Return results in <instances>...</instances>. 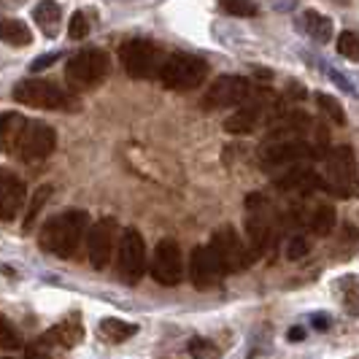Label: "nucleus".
Segmentation results:
<instances>
[{
  "mask_svg": "<svg viewBox=\"0 0 359 359\" xmlns=\"http://www.w3.org/2000/svg\"><path fill=\"white\" fill-rule=\"evenodd\" d=\"M90 230V216L84 211H68V214H57L52 219H46V224L41 227L38 243L43 252L71 259L76 249L81 246L84 235Z\"/></svg>",
  "mask_w": 359,
  "mask_h": 359,
  "instance_id": "f257e3e1",
  "label": "nucleus"
},
{
  "mask_svg": "<svg viewBox=\"0 0 359 359\" xmlns=\"http://www.w3.org/2000/svg\"><path fill=\"white\" fill-rule=\"evenodd\" d=\"M246 230L254 254H265L278 241V219L273 214V205L259 192L246 198Z\"/></svg>",
  "mask_w": 359,
  "mask_h": 359,
  "instance_id": "f03ea898",
  "label": "nucleus"
},
{
  "mask_svg": "<svg viewBox=\"0 0 359 359\" xmlns=\"http://www.w3.org/2000/svg\"><path fill=\"white\" fill-rule=\"evenodd\" d=\"M324 189L335 198H351L357 192V157L351 146H335L324 160Z\"/></svg>",
  "mask_w": 359,
  "mask_h": 359,
  "instance_id": "7ed1b4c3",
  "label": "nucleus"
},
{
  "mask_svg": "<svg viewBox=\"0 0 359 359\" xmlns=\"http://www.w3.org/2000/svg\"><path fill=\"white\" fill-rule=\"evenodd\" d=\"M157 76H160V81L168 90H195L208 76V62L195 57V54H170V57H165Z\"/></svg>",
  "mask_w": 359,
  "mask_h": 359,
  "instance_id": "20e7f679",
  "label": "nucleus"
},
{
  "mask_svg": "<svg viewBox=\"0 0 359 359\" xmlns=\"http://www.w3.org/2000/svg\"><path fill=\"white\" fill-rule=\"evenodd\" d=\"M308 157H319V149L311 146L306 138L300 135H270L265 144L259 146V162L265 168H276V165H294Z\"/></svg>",
  "mask_w": 359,
  "mask_h": 359,
  "instance_id": "39448f33",
  "label": "nucleus"
},
{
  "mask_svg": "<svg viewBox=\"0 0 359 359\" xmlns=\"http://www.w3.org/2000/svg\"><path fill=\"white\" fill-rule=\"evenodd\" d=\"M111 71V57L100 49H81L79 54H73L68 60V68H65V79L71 81L73 87L79 90H90L97 87Z\"/></svg>",
  "mask_w": 359,
  "mask_h": 359,
  "instance_id": "423d86ee",
  "label": "nucleus"
},
{
  "mask_svg": "<svg viewBox=\"0 0 359 359\" xmlns=\"http://www.w3.org/2000/svg\"><path fill=\"white\" fill-rule=\"evenodd\" d=\"M211 249L224 273H243L254 262V254L246 249V243L241 241V235L235 233V227L224 224L219 227L211 238Z\"/></svg>",
  "mask_w": 359,
  "mask_h": 359,
  "instance_id": "0eeeda50",
  "label": "nucleus"
},
{
  "mask_svg": "<svg viewBox=\"0 0 359 359\" xmlns=\"http://www.w3.org/2000/svg\"><path fill=\"white\" fill-rule=\"evenodd\" d=\"M165 62L162 49L151 41L144 38H135V41H127L122 46V65L130 79H151L157 76Z\"/></svg>",
  "mask_w": 359,
  "mask_h": 359,
  "instance_id": "6e6552de",
  "label": "nucleus"
},
{
  "mask_svg": "<svg viewBox=\"0 0 359 359\" xmlns=\"http://www.w3.org/2000/svg\"><path fill=\"white\" fill-rule=\"evenodd\" d=\"M254 95V87L243 76H219L214 84L205 90L203 106L205 108H233L243 106Z\"/></svg>",
  "mask_w": 359,
  "mask_h": 359,
  "instance_id": "1a4fd4ad",
  "label": "nucleus"
},
{
  "mask_svg": "<svg viewBox=\"0 0 359 359\" xmlns=\"http://www.w3.org/2000/svg\"><path fill=\"white\" fill-rule=\"evenodd\" d=\"M146 270V243L135 227H127L119 238V276L125 284H138Z\"/></svg>",
  "mask_w": 359,
  "mask_h": 359,
  "instance_id": "9d476101",
  "label": "nucleus"
},
{
  "mask_svg": "<svg viewBox=\"0 0 359 359\" xmlns=\"http://www.w3.org/2000/svg\"><path fill=\"white\" fill-rule=\"evenodd\" d=\"M14 100L22 106L30 108H68V95L54 87L52 81H43V79H27V81H19L14 87Z\"/></svg>",
  "mask_w": 359,
  "mask_h": 359,
  "instance_id": "9b49d317",
  "label": "nucleus"
},
{
  "mask_svg": "<svg viewBox=\"0 0 359 359\" xmlns=\"http://www.w3.org/2000/svg\"><path fill=\"white\" fill-rule=\"evenodd\" d=\"M57 146V133L54 127H49L46 122H30L27 119V127H25V135L19 141L17 157L25 162H38L46 160Z\"/></svg>",
  "mask_w": 359,
  "mask_h": 359,
  "instance_id": "f8f14e48",
  "label": "nucleus"
},
{
  "mask_svg": "<svg viewBox=\"0 0 359 359\" xmlns=\"http://www.w3.org/2000/svg\"><path fill=\"white\" fill-rule=\"evenodd\" d=\"M151 276L162 287H176L184 278V262H181V249L176 241L165 238L154 249V259H151Z\"/></svg>",
  "mask_w": 359,
  "mask_h": 359,
  "instance_id": "ddd939ff",
  "label": "nucleus"
},
{
  "mask_svg": "<svg viewBox=\"0 0 359 359\" xmlns=\"http://www.w3.org/2000/svg\"><path fill=\"white\" fill-rule=\"evenodd\" d=\"M114 243H116V222L114 219H100L95 227L87 233V252H90V262L95 270H106L114 254Z\"/></svg>",
  "mask_w": 359,
  "mask_h": 359,
  "instance_id": "4468645a",
  "label": "nucleus"
},
{
  "mask_svg": "<svg viewBox=\"0 0 359 359\" xmlns=\"http://www.w3.org/2000/svg\"><path fill=\"white\" fill-rule=\"evenodd\" d=\"M189 276H192V284L198 289H211L222 281L224 270L219 265L216 254L211 246H198L192 249V257H189Z\"/></svg>",
  "mask_w": 359,
  "mask_h": 359,
  "instance_id": "2eb2a0df",
  "label": "nucleus"
},
{
  "mask_svg": "<svg viewBox=\"0 0 359 359\" xmlns=\"http://www.w3.org/2000/svg\"><path fill=\"white\" fill-rule=\"evenodd\" d=\"M22 203H25V184L11 173H0V222L14 219Z\"/></svg>",
  "mask_w": 359,
  "mask_h": 359,
  "instance_id": "dca6fc26",
  "label": "nucleus"
},
{
  "mask_svg": "<svg viewBox=\"0 0 359 359\" xmlns=\"http://www.w3.org/2000/svg\"><path fill=\"white\" fill-rule=\"evenodd\" d=\"M262 114H265V103L249 97V100L243 103V108L235 111L233 116L224 122V130L233 133V135H249V133H254V127L259 125Z\"/></svg>",
  "mask_w": 359,
  "mask_h": 359,
  "instance_id": "f3484780",
  "label": "nucleus"
},
{
  "mask_svg": "<svg viewBox=\"0 0 359 359\" xmlns=\"http://www.w3.org/2000/svg\"><path fill=\"white\" fill-rule=\"evenodd\" d=\"M25 127H27V119L22 114L8 111V114L0 116V151L3 154H17L19 141L25 135Z\"/></svg>",
  "mask_w": 359,
  "mask_h": 359,
  "instance_id": "a211bd4d",
  "label": "nucleus"
},
{
  "mask_svg": "<svg viewBox=\"0 0 359 359\" xmlns=\"http://www.w3.org/2000/svg\"><path fill=\"white\" fill-rule=\"evenodd\" d=\"M276 187L278 189H284V192H289V189H297V192H303V195H308V192H313V189H322L324 181L311 170V168H303V165H294L289 173H284L281 179L276 181Z\"/></svg>",
  "mask_w": 359,
  "mask_h": 359,
  "instance_id": "6ab92c4d",
  "label": "nucleus"
},
{
  "mask_svg": "<svg viewBox=\"0 0 359 359\" xmlns=\"http://www.w3.org/2000/svg\"><path fill=\"white\" fill-rule=\"evenodd\" d=\"M300 25H303V33L308 38H313L316 43H327L332 38V22L324 17V14H319V11H313V8L303 11Z\"/></svg>",
  "mask_w": 359,
  "mask_h": 359,
  "instance_id": "aec40b11",
  "label": "nucleus"
},
{
  "mask_svg": "<svg viewBox=\"0 0 359 359\" xmlns=\"http://www.w3.org/2000/svg\"><path fill=\"white\" fill-rule=\"evenodd\" d=\"M0 41L8 46H27L33 33L22 19H0Z\"/></svg>",
  "mask_w": 359,
  "mask_h": 359,
  "instance_id": "412c9836",
  "label": "nucleus"
},
{
  "mask_svg": "<svg viewBox=\"0 0 359 359\" xmlns=\"http://www.w3.org/2000/svg\"><path fill=\"white\" fill-rule=\"evenodd\" d=\"M81 338H84V330H81V324L76 322V319L57 324V327H52L46 332V341L57 343V346H65V348H73L76 343H81Z\"/></svg>",
  "mask_w": 359,
  "mask_h": 359,
  "instance_id": "4be33fe9",
  "label": "nucleus"
},
{
  "mask_svg": "<svg viewBox=\"0 0 359 359\" xmlns=\"http://www.w3.org/2000/svg\"><path fill=\"white\" fill-rule=\"evenodd\" d=\"M33 19L41 25V30L52 38V36H57V25H60V19H62V11H60V6H57L54 0H43V3L36 6Z\"/></svg>",
  "mask_w": 359,
  "mask_h": 359,
  "instance_id": "5701e85b",
  "label": "nucleus"
},
{
  "mask_svg": "<svg viewBox=\"0 0 359 359\" xmlns=\"http://www.w3.org/2000/svg\"><path fill=\"white\" fill-rule=\"evenodd\" d=\"M138 332V327L130 322H122V319H103L100 322V335L103 341L108 343H125L127 338H133Z\"/></svg>",
  "mask_w": 359,
  "mask_h": 359,
  "instance_id": "b1692460",
  "label": "nucleus"
},
{
  "mask_svg": "<svg viewBox=\"0 0 359 359\" xmlns=\"http://www.w3.org/2000/svg\"><path fill=\"white\" fill-rule=\"evenodd\" d=\"M335 224H338V214H335V208L332 205H319L316 211H313V216H311V233L319 235V238H324V235H330L332 230H335Z\"/></svg>",
  "mask_w": 359,
  "mask_h": 359,
  "instance_id": "393cba45",
  "label": "nucleus"
},
{
  "mask_svg": "<svg viewBox=\"0 0 359 359\" xmlns=\"http://www.w3.org/2000/svg\"><path fill=\"white\" fill-rule=\"evenodd\" d=\"M49 198H52V187H49V184H46V187H41L36 195H33L30 205H27V211H25V230H33V222L38 219L41 208L46 205V200Z\"/></svg>",
  "mask_w": 359,
  "mask_h": 359,
  "instance_id": "a878e982",
  "label": "nucleus"
},
{
  "mask_svg": "<svg viewBox=\"0 0 359 359\" xmlns=\"http://www.w3.org/2000/svg\"><path fill=\"white\" fill-rule=\"evenodd\" d=\"M338 289H341V300L346 303V308L359 311V278L357 276L341 278V281H338Z\"/></svg>",
  "mask_w": 359,
  "mask_h": 359,
  "instance_id": "bb28decb",
  "label": "nucleus"
},
{
  "mask_svg": "<svg viewBox=\"0 0 359 359\" xmlns=\"http://www.w3.org/2000/svg\"><path fill=\"white\" fill-rule=\"evenodd\" d=\"M316 103H319V108H322L324 114L335 122V125H346V111H343V106L332 97V95H324V92H319L316 95Z\"/></svg>",
  "mask_w": 359,
  "mask_h": 359,
  "instance_id": "cd10ccee",
  "label": "nucleus"
},
{
  "mask_svg": "<svg viewBox=\"0 0 359 359\" xmlns=\"http://www.w3.org/2000/svg\"><path fill=\"white\" fill-rule=\"evenodd\" d=\"M0 348L6 351H14V348H22V338L14 330V324L8 322L6 316H0Z\"/></svg>",
  "mask_w": 359,
  "mask_h": 359,
  "instance_id": "c85d7f7f",
  "label": "nucleus"
},
{
  "mask_svg": "<svg viewBox=\"0 0 359 359\" xmlns=\"http://www.w3.org/2000/svg\"><path fill=\"white\" fill-rule=\"evenodd\" d=\"M189 354H192V359H219V346L214 341H205V338H192Z\"/></svg>",
  "mask_w": 359,
  "mask_h": 359,
  "instance_id": "c756f323",
  "label": "nucleus"
},
{
  "mask_svg": "<svg viewBox=\"0 0 359 359\" xmlns=\"http://www.w3.org/2000/svg\"><path fill=\"white\" fill-rule=\"evenodd\" d=\"M222 11L233 14V17H254L257 14V6L254 0H219Z\"/></svg>",
  "mask_w": 359,
  "mask_h": 359,
  "instance_id": "7c9ffc66",
  "label": "nucleus"
},
{
  "mask_svg": "<svg viewBox=\"0 0 359 359\" xmlns=\"http://www.w3.org/2000/svg\"><path fill=\"white\" fill-rule=\"evenodd\" d=\"M338 52L348 60H359V36L354 30H343L338 36Z\"/></svg>",
  "mask_w": 359,
  "mask_h": 359,
  "instance_id": "2f4dec72",
  "label": "nucleus"
},
{
  "mask_svg": "<svg viewBox=\"0 0 359 359\" xmlns=\"http://www.w3.org/2000/svg\"><path fill=\"white\" fill-rule=\"evenodd\" d=\"M68 36H71L73 41H81V38L90 36V19L84 17L81 11H76L71 17V22H68Z\"/></svg>",
  "mask_w": 359,
  "mask_h": 359,
  "instance_id": "473e14b6",
  "label": "nucleus"
},
{
  "mask_svg": "<svg viewBox=\"0 0 359 359\" xmlns=\"http://www.w3.org/2000/svg\"><path fill=\"white\" fill-rule=\"evenodd\" d=\"M306 254H308V241L303 235H294L287 243V257L289 259H300V257H306Z\"/></svg>",
  "mask_w": 359,
  "mask_h": 359,
  "instance_id": "72a5a7b5",
  "label": "nucleus"
},
{
  "mask_svg": "<svg viewBox=\"0 0 359 359\" xmlns=\"http://www.w3.org/2000/svg\"><path fill=\"white\" fill-rule=\"evenodd\" d=\"M54 60H57V54H43V57H38L36 62H33V71H43V68H49Z\"/></svg>",
  "mask_w": 359,
  "mask_h": 359,
  "instance_id": "f704fd0d",
  "label": "nucleus"
},
{
  "mask_svg": "<svg viewBox=\"0 0 359 359\" xmlns=\"http://www.w3.org/2000/svg\"><path fill=\"white\" fill-rule=\"evenodd\" d=\"M25 357L27 359H52L43 348H38V346H27V348H25Z\"/></svg>",
  "mask_w": 359,
  "mask_h": 359,
  "instance_id": "c9c22d12",
  "label": "nucleus"
},
{
  "mask_svg": "<svg viewBox=\"0 0 359 359\" xmlns=\"http://www.w3.org/2000/svg\"><path fill=\"white\" fill-rule=\"evenodd\" d=\"M289 341H303V338H306V330H303V327H292V330H289V335H287Z\"/></svg>",
  "mask_w": 359,
  "mask_h": 359,
  "instance_id": "e433bc0d",
  "label": "nucleus"
},
{
  "mask_svg": "<svg viewBox=\"0 0 359 359\" xmlns=\"http://www.w3.org/2000/svg\"><path fill=\"white\" fill-rule=\"evenodd\" d=\"M313 327H316V330H327V327H330V319L322 316V313H316V316H313Z\"/></svg>",
  "mask_w": 359,
  "mask_h": 359,
  "instance_id": "4c0bfd02",
  "label": "nucleus"
}]
</instances>
